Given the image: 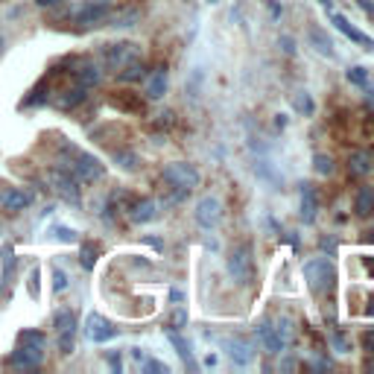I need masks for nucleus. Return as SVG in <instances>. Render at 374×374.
<instances>
[{"instance_id": "nucleus-1", "label": "nucleus", "mask_w": 374, "mask_h": 374, "mask_svg": "<svg viewBox=\"0 0 374 374\" xmlns=\"http://www.w3.org/2000/svg\"><path fill=\"white\" fill-rule=\"evenodd\" d=\"M62 150L71 155V164H64V170H68L79 185L96 182V178L106 175V167L100 164V158H94L91 152H79V150H73L71 143H62Z\"/></svg>"}, {"instance_id": "nucleus-2", "label": "nucleus", "mask_w": 374, "mask_h": 374, "mask_svg": "<svg viewBox=\"0 0 374 374\" xmlns=\"http://www.w3.org/2000/svg\"><path fill=\"white\" fill-rule=\"evenodd\" d=\"M304 281L310 287V292L322 296V292H328L336 281V272H333V264L328 257H313L304 264Z\"/></svg>"}, {"instance_id": "nucleus-3", "label": "nucleus", "mask_w": 374, "mask_h": 374, "mask_svg": "<svg viewBox=\"0 0 374 374\" xmlns=\"http://www.w3.org/2000/svg\"><path fill=\"white\" fill-rule=\"evenodd\" d=\"M161 178H164L170 187L187 190V193H190L193 187H199V182H202L199 170L193 167V164H187V161H173V164H167L164 173H161Z\"/></svg>"}, {"instance_id": "nucleus-4", "label": "nucleus", "mask_w": 374, "mask_h": 374, "mask_svg": "<svg viewBox=\"0 0 374 374\" xmlns=\"http://www.w3.org/2000/svg\"><path fill=\"white\" fill-rule=\"evenodd\" d=\"M229 275L240 284V287H249L254 281V257H252V246L243 243L229 254Z\"/></svg>"}, {"instance_id": "nucleus-5", "label": "nucleus", "mask_w": 374, "mask_h": 374, "mask_svg": "<svg viewBox=\"0 0 374 374\" xmlns=\"http://www.w3.org/2000/svg\"><path fill=\"white\" fill-rule=\"evenodd\" d=\"M103 59H106L108 68L120 71V68H126L129 62L141 59V47H138V44H129V41H120V44H106V47H103Z\"/></svg>"}, {"instance_id": "nucleus-6", "label": "nucleus", "mask_w": 374, "mask_h": 374, "mask_svg": "<svg viewBox=\"0 0 374 374\" xmlns=\"http://www.w3.org/2000/svg\"><path fill=\"white\" fill-rule=\"evenodd\" d=\"M217 343H220V348L229 354L237 366H252L254 363V348H252V343H246V339H240V336H220Z\"/></svg>"}, {"instance_id": "nucleus-7", "label": "nucleus", "mask_w": 374, "mask_h": 374, "mask_svg": "<svg viewBox=\"0 0 374 374\" xmlns=\"http://www.w3.org/2000/svg\"><path fill=\"white\" fill-rule=\"evenodd\" d=\"M50 185H53V190L59 193L62 199H68L73 205H79V199H82V193H79V182L64 167L50 170Z\"/></svg>"}, {"instance_id": "nucleus-8", "label": "nucleus", "mask_w": 374, "mask_h": 374, "mask_svg": "<svg viewBox=\"0 0 374 374\" xmlns=\"http://www.w3.org/2000/svg\"><path fill=\"white\" fill-rule=\"evenodd\" d=\"M85 336L91 339V343L103 345V343H108V339H115V336H117V328H115V324H111L106 316L91 313L88 322H85Z\"/></svg>"}, {"instance_id": "nucleus-9", "label": "nucleus", "mask_w": 374, "mask_h": 374, "mask_svg": "<svg viewBox=\"0 0 374 374\" xmlns=\"http://www.w3.org/2000/svg\"><path fill=\"white\" fill-rule=\"evenodd\" d=\"M56 333H59V348L64 354L73 351V339H76V316L73 310H59L56 313Z\"/></svg>"}, {"instance_id": "nucleus-10", "label": "nucleus", "mask_w": 374, "mask_h": 374, "mask_svg": "<svg viewBox=\"0 0 374 374\" xmlns=\"http://www.w3.org/2000/svg\"><path fill=\"white\" fill-rule=\"evenodd\" d=\"M44 360V348L41 345H29V343H18V348L12 351L9 366L12 368H36Z\"/></svg>"}, {"instance_id": "nucleus-11", "label": "nucleus", "mask_w": 374, "mask_h": 374, "mask_svg": "<svg viewBox=\"0 0 374 374\" xmlns=\"http://www.w3.org/2000/svg\"><path fill=\"white\" fill-rule=\"evenodd\" d=\"M220 220H222V205H220V199L217 196H202L199 199V205H196V222L202 225V229H217L220 225Z\"/></svg>"}, {"instance_id": "nucleus-12", "label": "nucleus", "mask_w": 374, "mask_h": 374, "mask_svg": "<svg viewBox=\"0 0 374 374\" xmlns=\"http://www.w3.org/2000/svg\"><path fill=\"white\" fill-rule=\"evenodd\" d=\"M254 336L260 339V345H264L266 354H281L287 348L284 339L278 336V331H275V322H269V319H260L254 324Z\"/></svg>"}, {"instance_id": "nucleus-13", "label": "nucleus", "mask_w": 374, "mask_h": 374, "mask_svg": "<svg viewBox=\"0 0 374 374\" xmlns=\"http://www.w3.org/2000/svg\"><path fill=\"white\" fill-rule=\"evenodd\" d=\"M331 21H333V27L339 29V32H343V36L345 38H351L354 44H360L363 47V50H368V53H374V38L371 36H366V32L363 29H357L348 18H345V15H339V12H333L331 15Z\"/></svg>"}, {"instance_id": "nucleus-14", "label": "nucleus", "mask_w": 374, "mask_h": 374, "mask_svg": "<svg viewBox=\"0 0 374 374\" xmlns=\"http://www.w3.org/2000/svg\"><path fill=\"white\" fill-rule=\"evenodd\" d=\"M316 214H319V199H316V190L313 185H299V217L310 225L316 222Z\"/></svg>"}, {"instance_id": "nucleus-15", "label": "nucleus", "mask_w": 374, "mask_h": 374, "mask_svg": "<svg viewBox=\"0 0 374 374\" xmlns=\"http://www.w3.org/2000/svg\"><path fill=\"white\" fill-rule=\"evenodd\" d=\"M106 18H108V3H103V0L85 3L82 9L76 12V24L79 27H96V24H103Z\"/></svg>"}, {"instance_id": "nucleus-16", "label": "nucleus", "mask_w": 374, "mask_h": 374, "mask_svg": "<svg viewBox=\"0 0 374 374\" xmlns=\"http://www.w3.org/2000/svg\"><path fill=\"white\" fill-rule=\"evenodd\" d=\"M348 173L354 178H363V175L374 173V152L371 150H354L348 155Z\"/></svg>"}, {"instance_id": "nucleus-17", "label": "nucleus", "mask_w": 374, "mask_h": 374, "mask_svg": "<svg viewBox=\"0 0 374 374\" xmlns=\"http://www.w3.org/2000/svg\"><path fill=\"white\" fill-rule=\"evenodd\" d=\"M155 217H158V202H152V199H141V202H135L132 208H129V220L138 222V225L152 222Z\"/></svg>"}, {"instance_id": "nucleus-18", "label": "nucleus", "mask_w": 374, "mask_h": 374, "mask_svg": "<svg viewBox=\"0 0 374 374\" xmlns=\"http://www.w3.org/2000/svg\"><path fill=\"white\" fill-rule=\"evenodd\" d=\"M76 76V85H82V88H94V85H100V79H103V71L96 68L94 62H82L79 68L73 71Z\"/></svg>"}, {"instance_id": "nucleus-19", "label": "nucleus", "mask_w": 374, "mask_h": 374, "mask_svg": "<svg viewBox=\"0 0 374 374\" xmlns=\"http://www.w3.org/2000/svg\"><path fill=\"white\" fill-rule=\"evenodd\" d=\"M354 214L363 217V220L374 217V187L366 185V187L357 190V196H354Z\"/></svg>"}, {"instance_id": "nucleus-20", "label": "nucleus", "mask_w": 374, "mask_h": 374, "mask_svg": "<svg viewBox=\"0 0 374 374\" xmlns=\"http://www.w3.org/2000/svg\"><path fill=\"white\" fill-rule=\"evenodd\" d=\"M29 202H32V196L24 190H18V187H6L3 193H0V205H3L6 210H24Z\"/></svg>"}, {"instance_id": "nucleus-21", "label": "nucleus", "mask_w": 374, "mask_h": 374, "mask_svg": "<svg viewBox=\"0 0 374 374\" xmlns=\"http://www.w3.org/2000/svg\"><path fill=\"white\" fill-rule=\"evenodd\" d=\"M167 71L164 68H158V71H152L150 73V79H146V96H150V100H161V96L167 94Z\"/></svg>"}, {"instance_id": "nucleus-22", "label": "nucleus", "mask_w": 374, "mask_h": 374, "mask_svg": "<svg viewBox=\"0 0 374 374\" xmlns=\"http://www.w3.org/2000/svg\"><path fill=\"white\" fill-rule=\"evenodd\" d=\"M85 96H88V88H82V85H73V88L62 91V94L56 96V106H59L62 111H68V108H76L79 103H85Z\"/></svg>"}, {"instance_id": "nucleus-23", "label": "nucleus", "mask_w": 374, "mask_h": 374, "mask_svg": "<svg viewBox=\"0 0 374 374\" xmlns=\"http://www.w3.org/2000/svg\"><path fill=\"white\" fill-rule=\"evenodd\" d=\"M310 44L316 47V50H319L322 56H328V59H336V50H333L331 38L324 36V29H319V27H310Z\"/></svg>"}, {"instance_id": "nucleus-24", "label": "nucleus", "mask_w": 374, "mask_h": 374, "mask_svg": "<svg viewBox=\"0 0 374 374\" xmlns=\"http://www.w3.org/2000/svg\"><path fill=\"white\" fill-rule=\"evenodd\" d=\"M111 106L120 108V111H143V100L135 94H115L111 96Z\"/></svg>"}, {"instance_id": "nucleus-25", "label": "nucleus", "mask_w": 374, "mask_h": 374, "mask_svg": "<svg viewBox=\"0 0 374 374\" xmlns=\"http://www.w3.org/2000/svg\"><path fill=\"white\" fill-rule=\"evenodd\" d=\"M143 76H146V71H143V62H141V59L129 62L126 68L117 71V79H120V82H138V79H143Z\"/></svg>"}, {"instance_id": "nucleus-26", "label": "nucleus", "mask_w": 374, "mask_h": 374, "mask_svg": "<svg viewBox=\"0 0 374 374\" xmlns=\"http://www.w3.org/2000/svg\"><path fill=\"white\" fill-rule=\"evenodd\" d=\"M167 339H170V343H173L175 354L182 357L185 363H190V360H193V354H190V345H187L185 339H182V333H178V331H173V328H170V331H167Z\"/></svg>"}, {"instance_id": "nucleus-27", "label": "nucleus", "mask_w": 374, "mask_h": 374, "mask_svg": "<svg viewBox=\"0 0 374 374\" xmlns=\"http://www.w3.org/2000/svg\"><path fill=\"white\" fill-rule=\"evenodd\" d=\"M47 103V79H41V82L29 91V96L24 100V108H32V106H41Z\"/></svg>"}, {"instance_id": "nucleus-28", "label": "nucleus", "mask_w": 374, "mask_h": 374, "mask_svg": "<svg viewBox=\"0 0 374 374\" xmlns=\"http://www.w3.org/2000/svg\"><path fill=\"white\" fill-rule=\"evenodd\" d=\"M313 167H316L319 175H333V170H336L333 158H331V155H324V152H316V155H313Z\"/></svg>"}, {"instance_id": "nucleus-29", "label": "nucleus", "mask_w": 374, "mask_h": 374, "mask_svg": "<svg viewBox=\"0 0 374 374\" xmlns=\"http://www.w3.org/2000/svg\"><path fill=\"white\" fill-rule=\"evenodd\" d=\"M96 254H100V246H96V243H82V254H79V260H82L85 269H94Z\"/></svg>"}, {"instance_id": "nucleus-30", "label": "nucleus", "mask_w": 374, "mask_h": 374, "mask_svg": "<svg viewBox=\"0 0 374 374\" xmlns=\"http://www.w3.org/2000/svg\"><path fill=\"white\" fill-rule=\"evenodd\" d=\"M254 173H257L260 178H266L269 185H281V175L272 173V164H269V161H257V164H254Z\"/></svg>"}, {"instance_id": "nucleus-31", "label": "nucleus", "mask_w": 374, "mask_h": 374, "mask_svg": "<svg viewBox=\"0 0 374 374\" xmlns=\"http://www.w3.org/2000/svg\"><path fill=\"white\" fill-rule=\"evenodd\" d=\"M296 111H301V115H313L316 106H313V96L307 91H299L296 94Z\"/></svg>"}, {"instance_id": "nucleus-32", "label": "nucleus", "mask_w": 374, "mask_h": 374, "mask_svg": "<svg viewBox=\"0 0 374 374\" xmlns=\"http://www.w3.org/2000/svg\"><path fill=\"white\" fill-rule=\"evenodd\" d=\"M115 161H117L123 170H135V167H138V155H135V152H126V150L115 152Z\"/></svg>"}, {"instance_id": "nucleus-33", "label": "nucleus", "mask_w": 374, "mask_h": 374, "mask_svg": "<svg viewBox=\"0 0 374 374\" xmlns=\"http://www.w3.org/2000/svg\"><path fill=\"white\" fill-rule=\"evenodd\" d=\"M275 331H278V336L284 339V345H289V339H292V322L287 316H281L278 322H275Z\"/></svg>"}, {"instance_id": "nucleus-34", "label": "nucleus", "mask_w": 374, "mask_h": 374, "mask_svg": "<svg viewBox=\"0 0 374 374\" xmlns=\"http://www.w3.org/2000/svg\"><path fill=\"white\" fill-rule=\"evenodd\" d=\"M18 343H29V345H41L44 348V333L41 331H21V336H18Z\"/></svg>"}, {"instance_id": "nucleus-35", "label": "nucleus", "mask_w": 374, "mask_h": 374, "mask_svg": "<svg viewBox=\"0 0 374 374\" xmlns=\"http://www.w3.org/2000/svg\"><path fill=\"white\" fill-rule=\"evenodd\" d=\"M348 82H354V85H368L366 68H351V71H348Z\"/></svg>"}, {"instance_id": "nucleus-36", "label": "nucleus", "mask_w": 374, "mask_h": 374, "mask_svg": "<svg viewBox=\"0 0 374 374\" xmlns=\"http://www.w3.org/2000/svg\"><path fill=\"white\" fill-rule=\"evenodd\" d=\"M53 289H56V292H64V289H68V275H64L59 266L53 269Z\"/></svg>"}, {"instance_id": "nucleus-37", "label": "nucleus", "mask_w": 374, "mask_h": 374, "mask_svg": "<svg viewBox=\"0 0 374 374\" xmlns=\"http://www.w3.org/2000/svg\"><path fill=\"white\" fill-rule=\"evenodd\" d=\"M331 345H333V348H336L339 354H348V351H351V345H348V339H345V336H339L336 331L331 333Z\"/></svg>"}, {"instance_id": "nucleus-38", "label": "nucleus", "mask_w": 374, "mask_h": 374, "mask_svg": "<svg viewBox=\"0 0 374 374\" xmlns=\"http://www.w3.org/2000/svg\"><path fill=\"white\" fill-rule=\"evenodd\" d=\"M170 324H173V331H182L185 324H187V310H175L173 319H170Z\"/></svg>"}, {"instance_id": "nucleus-39", "label": "nucleus", "mask_w": 374, "mask_h": 374, "mask_svg": "<svg viewBox=\"0 0 374 374\" xmlns=\"http://www.w3.org/2000/svg\"><path fill=\"white\" fill-rule=\"evenodd\" d=\"M363 348H366L368 354H374V331H366V333H363Z\"/></svg>"}, {"instance_id": "nucleus-40", "label": "nucleus", "mask_w": 374, "mask_h": 374, "mask_svg": "<svg viewBox=\"0 0 374 374\" xmlns=\"http://www.w3.org/2000/svg\"><path fill=\"white\" fill-rule=\"evenodd\" d=\"M143 368H146V371H164V374L170 371L164 363H158V360H146V366H143Z\"/></svg>"}, {"instance_id": "nucleus-41", "label": "nucleus", "mask_w": 374, "mask_h": 374, "mask_svg": "<svg viewBox=\"0 0 374 374\" xmlns=\"http://www.w3.org/2000/svg\"><path fill=\"white\" fill-rule=\"evenodd\" d=\"M56 237H62L64 243H73V240H76V234H73L71 229H56Z\"/></svg>"}, {"instance_id": "nucleus-42", "label": "nucleus", "mask_w": 374, "mask_h": 374, "mask_svg": "<svg viewBox=\"0 0 374 374\" xmlns=\"http://www.w3.org/2000/svg\"><path fill=\"white\" fill-rule=\"evenodd\" d=\"M158 126L170 129V126H173V111H164V115H158Z\"/></svg>"}, {"instance_id": "nucleus-43", "label": "nucleus", "mask_w": 374, "mask_h": 374, "mask_svg": "<svg viewBox=\"0 0 374 374\" xmlns=\"http://www.w3.org/2000/svg\"><path fill=\"white\" fill-rule=\"evenodd\" d=\"M357 3H360V9H363V12L374 15V0H357Z\"/></svg>"}, {"instance_id": "nucleus-44", "label": "nucleus", "mask_w": 374, "mask_h": 374, "mask_svg": "<svg viewBox=\"0 0 374 374\" xmlns=\"http://www.w3.org/2000/svg\"><path fill=\"white\" fill-rule=\"evenodd\" d=\"M108 363H111V368H115V371H120V354H111Z\"/></svg>"}, {"instance_id": "nucleus-45", "label": "nucleus", "mask_w": 374, "mask_h": 374, "mask_svg": "<svg viewBox=\"0 0 374 374\" xmlns=\"http://www.w3.org/2000/svg\"><path fill=\"white\" fill-rule=\"evenodd\" d=\"M56 3H62V0H36V6H41V9H47V6H56Z\"/></svg>"}, {"instance_id": "nucleus-46", "label": "nucleus", "mask_w": 374, "mask_h": 374, "mask_svg": "<svg viewBox=\"0 0 374 374\" xmlns=\"http://www.w3.org/2000/svg\"><path fill=\"white\" fill-rule=\"evenodd\" d=\"M281 44H284V50L292 56V53H296V47H292V38H281Z\"/></svg>"}, {"instance_id": "nucleus-47", "label": "nucleus", "mask_w": 374, "mask_h": 374, "mask_svg": "<svg viewBox=\"0 0 374 374\" xmlns=\"http://www.w3.org/2000/svg\"><path fill=\"white\" fill-rule=\"evenodd\" d=\"M366 316H368V319L374 316V296H368V307H366Z\"/></svg>"}, {"instance_id": "nucleus-48", "label": "nucleus", "mask_w": 374, "mask_h": 374, "mask_svg": "<svg viewBox=\"0 0 374 374\" xmlns=\"http://www.w3.org/2000/svg\"><path fill=\"white\" fill-rule=\"evenodd\" d=\"M319 6L328 9V12H333V0H319Z\"/></svg>"}, {"instance_id": "nucleus-49", "label": "nucleus", "mask_w": 374, "mask_h": 374, "mask_svg": "<svg viewBox=\"0 0 374 374\" xmlns=\"http://www.w3.org/2000/svg\"><path fill=\"white\" fill-rule=\"evenodd\" d=\"M366 260V269H368V275H374V260H368V257H363Z\"/></svg>"}, {"instance_id": "nucleus-50", "label": "nucleus", "mask_w": 374, "mask_h": 374, "mask_svg": "<svg viewBox=\"0 0 374 374\" xmlns=\"http://www.w3.org/2000/svg\"><path fill=\"white\" fill-rule=\"evenodd\" d=\"M275 126H278V129H284V126H287V117H284V115H278V120H275Z\"/></svg>"}, {"instance_id": "nucleus-51", "label": "nucleus", "mask_w": 374, "mask_h": 374, "mask_svg": "<svg viewBox=\"0 0 374 374\" xmlns=\"http://www.w3.org/2000/svg\"><path fill=\"white\" fill-rule=\"evenodd\" d=\"M3 53H6V41L0 38V59H3Z\"/></svg>"}, {"instance_id": "nucleus-52", "label": "nucleus", "mask_w": 374, "mask_h": 374, "mask_svg": "<svg viewBox=\"0 0 374 374\" xmlns=\"http://www.w3.org/2000/svg\"><path fill=\"white\" fill-rule=\"evenodd\" d=\"M366 368H368V371H374V360H366Z\"/></svg>"}]
</instances>
